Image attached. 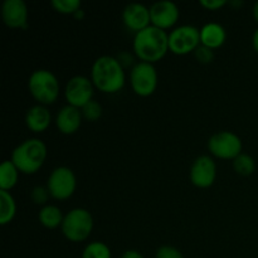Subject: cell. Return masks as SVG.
Here are the masks:
<instances>
[{
	"label": "cell",
	"instance_id": "18",
	"mask_svg": "<svg viewBox=\"0 0 258 258\" xmlns=\"http://www.w3.org/2000/svg\"><path fill=\"white\" fill-rule=\"evenodd\" d=\"M39 222L47 228H55L58 226H62V222L64 216L62 211L57 206L47 204L43 208H40L39 214H38Z\"/></svg>",
	"mask_w": 258,
	"mask_h": 258
},
{
	"label": "cell",
	"instance_id": "22",
	"mask_svg": "<svg viewBox=\"0 0 258 258\" xmlns=\"http://www.w3.org/2000/svg\"><path fill=\"white\" fill-rule=\"evenodd\" d=\"M82 258H111V249L101 241H93L85 247Z\"/></svg>",
	"mask_w": 258,
	"mask_h": 258
},
{
	"label": "cell",
	"instance_id": "24",
	"mask_svg": "<svg viewBox=\"0 0 258 258\" xmlns=\"http://www.w3.org/2000/svg\"><path fill=\"white\" fill-rule=\"evenodd\" d=\"M50 3L57 12L64 14H75L78 9H81L80 0H52Z\"/></svg>",
	"mask_w": 258,
	"mask_h": 258
},
{
	"label": "cell",
	"instance_id": "27",
	"mask_svg": "<svg viewBox=\"0 0 258 258\" xmlns=\"http://www.w3.org/2000/svg\"><path fill=\"white\" fill-rule=\"evenodd\" d=\"M155 258H184V256L176 247L165 244V246L159 247Z\"/></svg>",
	"mask_w": 258,
	"mask_h": 258
},
{
	"label": "cell",
	"instance_id": "21",
	"mask_svg": "<svg viewBox=\"0 0 258 258\" xmlns=\"http://www.w3.org/2000/svg\"><path fill=\"white\" fill-rule=\"evenodd\" d=\"M233 169L239 175L248 176L256 170V161L249 154L241 153L233 159Z\"/></svg>",
	"mask_w": 258,
	"mask_h": 258
},
{
	"label": "cell",
	"instance_id": "11",
	"mask_svg": "<svg viewBox=\"0 0 258 258\" xmlns=\"http://www.w3.org/2000/svg\"><path fill=\"white\" fill-rule=\"evenodd\" d=\"M217 176V165L209 155H199L190 168L191 183L199 188H208Z\"/></svg>",
	"mask_w": 258,
	"mask_h": 258
},
{
	"label": "cell",
	"instance_id": "10",
	"mask_svg": "<svg viewBox=\"0 0 258 258\" xmlns=\"http://www.w3.org/2000/svg\"><path fill=\"white\" fill-rule=\"evenodd\" d=\"M64 96L68 105L76 106L78 108L83 107L92 100L93 82L86 76H75L66 85Z\"/></svg>",
	"mask_w": 258,
	"mask_h": 258
},
{
	"label": "cell",
	"instance_id": "20",
	"mask_svg": "<svg viewBox=\"0 0 258 258\" xmlns=\"http://www.w3.org/2000/svg\"><path fill=\"white\" fill-rule=\"evenodd\" d=\"M18 168L12 160H4L0 165V189L9 190L18 181Z\"/></svg>",
	"mask_w": 258,
	"mask_h": 258
},
{
	"label": "cell",
	"instance_id": "13",
	"mask_svg": "<svg viewBox=\"0 0 258 258\" xmlns=\"http://www.w3.org/2000/svg\"><path fill=\"white\" fill-rule=\"evenodd\" d=\"M122 20L128 29L138 33L150 25V9L141 3H128L122 10Z\"/></svg>",
	"mask_w": 258,
	"mask_h": 258
},
{
	"label": "cell",
	"instance_id": "6",
	"mask_svg": "<svg viewBox=\"0 0 258 258\" xmlns=\"http://www.w3.org/2000/svg\"><path fill=\"white\" fill-rule=\"evenodd\" d=\"M201 44V29L196 25L183 24L169 33V49L175 54H186Z\"/></svg>",
	"mask_w": 258,
	"mask_h": 258
},
{
	"label": "cell",
	"instance_id": "30",
	"mask_svg": "<svg viewBox=\"0 0 258 258\" xmlns=\"http://www.w3.org/2000/svg\"><path fill=\"white\" fill-rule=\"evenodd\" d=\"M252 44H253L254 50L258 53V28L254 30L253 35H252Z\"/></svg>",
	"mask_w": 258,
	"mask_h": 258
},
{
	"label": "cell",
	"instance_id": "19",
	"mask_svg": "<svg viewBox=\"0 0 258 258\" xmlns=\"http://www.w3.org/2000/svg\"><path fill=\"white\" fill-rule=\"evenodd\" d=\"M17 204L10 191L0 189V224H7L14 218Z\"/></svg>",
	"mask_w": 258,
	"mask_h": 258
},
{
	"label": "cell",
	"instance_id": "26",
	"mask_svg": "<svg viewBox=\"0 0 258 258\" xmlns=\"http://www.w3.org/2000/svg\"><path fill=\"white\" fill-rule=\"evenodd\" d=\"M194 54H196V58L198 59V62L204 63V64L211 63L214 58L213 49L203 44H199L198 47H197V49L194 50Z\"/></svg>",
	"mask_w": 258,
	"mask_h": 258
},
{
	"label": "cell",
	"instance_id": "5",
	"mask_svg": "<svg viewBox=\"0 0 258 258\" xmlns=\"http://www.w3.org/2000/svg\"><path fill=\"white\" fill-rule=\"evenodd\" d=\"M60 227L66 238L70 241H85L93 228L92 214L85 208H73L66 214Z\"/></svg>",
	"mask_w": 258,
	"mask_h": 258
},
{
	"label": "cell",
	"instance_id": "12",
	"mask_svg": "<svg viewBox=\"0 0 258 258\" xmlns=\"http://www.w3.org/2000/svg\"><path fill=\"white\" fill-rule=\"evenodd\" d=\"M150 18L151 23L155 27L165 29L170 28L176 23L179 18V8L171 0H159L151 4Z\"/></svg>",
	"mask_w": 258,
	"mask_h": 258
},
{
	"label": "cell",
	"instance_id": "7",
	"mask_svg": "<svg viewBox=\"0 0 258 258\" xmlns=\"http://www.w3.org/2000/svg\"><path fill=\"white\" fill-rule=\"evenodd\" d=\"M242 140L232 131H218L208 140V149L213 155L222 159H234L242 153Z\"/></svg>",
	"mask_w": 258,
	"mask_h": 258
},
{
	"label": "cell",
	"instance_id": "8",
	"mask_svg": "<svg viewBox=\"0 0 258 258\" xmlns=\"http://www.w3.org/2000/svg\"><path fill=\"white\" fill-rule=\"evenodd\" d=\"M133 90L139 96H150L158 86V72L153 63L139 62L130 72Z\"/></svg>",
	"mask_w": 258,
	"mask_h": 258
},
{
	"label": "cell",
	"instance_id": "28",
	"mask_svg": "<svg viewBox=\"0 0 258 258\" xmlns=\"http://www.w3.org/2000/svg\"><path fill=\"white\" fill-rule=\"evenodd\" d=\"M201 5H203L207 9H218V8L223 7L227 4V0H201Z\"/></svg>",
	"mask_w": 258,
	"mask_h": 258
},
{
	"label": "cell",
	"instance_id": "9",
	"mask_svg": "<svg viewBox=\"0 0 258 258\" xmlns=\"http://www.w3.org/2000/svg\"><path fill=\"white\" fill-rule=\"evenodd\" d=\"M76 175L68 166H58L48 176L47 188L55 199H67L76 190Z\"/></svg>",
	"mask_w": 258,
	"mask_h": 258
},
{
	"label": "cell",
	"instance_id": "4",
	"mask_svg": "<svg viewBox=\"0 0 258 258\" xmlns=\"http://www.w3.org/2000/svg\"><path fill=\"white\" fill-rule=\"evenodd\" d=\"M28 87L33 97L39 105H49L57 100L59 95V82L54 73L40 68L35 70L28 80Z\"/></svg>",
	"mask_w": 258,
	"mask_h": 258
},
{
	"label": "cell",
	"instance_id": "25",
	"mask_svg": "<svg viewBox=\"0 0 258 258\" xmlns=\"http://www.w3.org/2000/svg\"><path fill=\"white\" fill-rule=\"evenodd\" d=\"M50 193L48 190L47 186L37 185L32 189V193H30V198L34 202L35 204H45L47 203L48 198H49Z\"/></svg>",
	"mask_w": 258,
	"mask_h": 258
},
{
	"label": "cell",
	"instance_id": "17",
	"mask_svg": "<svg viewBox=\"0 0 258 258\" xmlns=\"http://www.w3.org/2000/svg\"><path fill=\"white\" fill-rule=\"evenodd\" d=\"M226 29L219 23L209 22L201 28V44L207 45L212 49L221 47L226 42Z\"/></svg>",
	"mask_w": 258,
	"mask_h": 258
},
{
	"label": "cell",
	"instance_id": "2",
	"mask_svg": "<svg viewBox=\"0 0 258 258\" xmlns=\"http://www.w3.org/2000/svg\"><path fill=\"white\" fill-rule=\"evenodd\" d=\"M92 82L98 90L107 93L117 92L125 85V72L122 63L112 55H101L93 62Z\"/></svg>",
	"mask_w": 258,
	"mask_h": 258
},
{
	"label": "cell",
	"instance_id": "23",
	"mask_svg": "<svg viewBox=\"0 0 258 258\" xmlns=\"http://www.w3.org/2000/svg\"><path fill=\"white\" fill-rule=\"evenodd\" d=\"M81 112L87 121H97L102 115V106L97 101L91 100L83 107H81Z\"/></svg>",
	"mask_w": 258,
	"mask_h": 258
},
{
	"label": "cell",
	"instance_id": "32",
	"mask_svg": "<svg viewBox=\"0 0 258 258\" xmlns=\"http://www.w3.org/2000/svg\"><path fill=\"white\" fill-rule=\"evenodd\" d=\"M75 17H77V18H83V17H85V12H83L82 9H78L77 12L75 13Z\"/></svg>",
	"mask_w": 258,
	"mask_h": 258
},
{
	"label": "cell",
	"instance_id": "15",
	"mask_svg": "<svg viewBox=\"0 0 258 258\" xmlns=\"http://www.w3.org/2000/svg\"><path fill=\"white\" fill-rule=\"evenodd\" d=\"M82 117L83 116L80 108L72 105H66L58 111L55 123H57V127L60 133L70 135V134L76 133L80 128Z\"/></svg>",
	"mask_w": 258,
	"mask_h": 258
},
{
	"label": "cell",
	"instance_id": "3",
	"mask_svg": "<svg viewBox=\"0 0 258 258\" xmlns=\"http://www.w3.org/2000/svg\"><path fill=\"white\" fill-rule=\"evenodd\" d=\"M47 158V146L40 139H27L20 143L12 153V161L18 170L33 174L40 169Z\"/></svg>",
	"mask_w": 258,
	"mask_h": 258
},
{
	"label": "cell",
	"instance_id": "16",
	"mask_svg": "<svg viewBox=\"0 0 258 258\" xmlns=\"http://www.w3.org/2000/svg\"><path fill=\"white\" fill-rule=\"evenodd\" d=\"M52 115L50 111L43 105H35L28 108L25 113V123L28 128H30L34 133H42L49 126Z\"/></svg>",
	"mask_w": 258,
	"mask_h": 258
},
{
	"label": "cell",
	"instance_id": "31",
	"mask_svg": "<svg viewBox=\"0 0 258 258\" xmlns=\"http://www.w3.org/2000/svg\"><path fill=\"white\" fill-rule=\"evenodd\" d=\"M252 12H253V17H254V19H256V20H257V23H258V2L254 3V5H253V10H252Z\"/></svg>",
	"mask_w": 258,
	"mask_h": 258
},
{
	"label": "cell",
	"instance_id": "14",
	"mask_svg": "<svg viewBox=\"0 0 258 258\" xmlns=\"http://www.w3.org/2000/svg\"><path fill=\"white\" fill-rule=\"evenodd\" d=\"M2 17L8 27H25L28 19L27 4L24 0H4L2 5Z\"/></svg>",
	"mask_w": 258,
	"mask_h": 258
},
{
	"label": "cell",
	"instance_id": "29",
	"mask_svg": "<svg viewBox=\"0 0 258 258\" xmlns=\"http://www.w3.org/2000/svg\"><path fill=\"white\" fill-rule=\"evenodd\" d=\"M121 258H145L140 252L135 251V249H128V251L123 252Z\"/></svg>",
	"mask_w": 258,
	"mask_h": 258
},
{
	"label": "cell",
	"instance_id": "1",
	"mask_svg": "<svg viewBox=\"0 0 258 258\" xmlns=\"http://www.w3.org/2000/svg\"><path fill=\"white\" fill-rule=\"evenodd\" d=\"M168 49L169 34L153 24L136 33L134 38V50L143 62H156L165 55Z\"/></svg>",
	"mask_w": 258,
	"mask_h": 258
}]
</instances>
